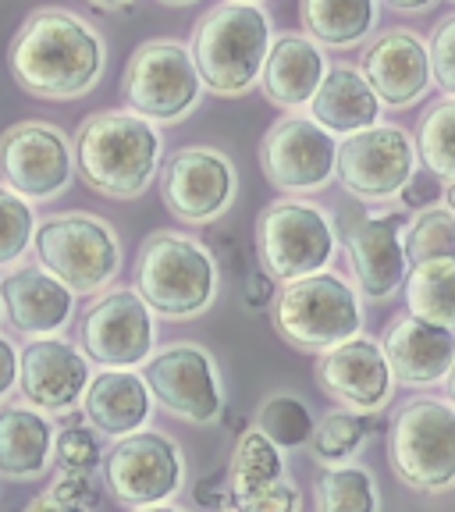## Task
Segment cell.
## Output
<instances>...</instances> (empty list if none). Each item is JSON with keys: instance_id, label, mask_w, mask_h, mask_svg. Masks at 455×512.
Returning a JSON list of instances; mask_svg holds the SVG:
<instances>
[{"instance_id": "cell-1", "label": "cell", "mask_w": 455, "mask_h": 512, "mask_svg": "<svg viewBox=\"0 0 455 512\" xmlns=\"http://www.w3.org/2000/svg\"><path fill=\"white\" fill-rule=\"evenodd\" d=\"M8 68L29 96L79 100L104 79L107 47L100 32L64 8L32 11L15 32Z\"/></svg>"}, {"instance_id": "cell-2", "label": "cell", "mask_w": 455, "mask_h": 512, "mask_svg": "<svg viewBox=\"0 0 455 512\" xmlns=\"http://www.w3.org/2000/svg\"><path fill=\"white\" fill-rule=\"evenodd\" d=\"M75 168L107 200H139L153 185L164 139L153 121L132 111H96L75 132Z\"/></svg>"}, {"instance_id": "cell-3", "label": "cell", "mask_w": 455, "mask_h": 512, "mask_svg": "<svg viewBox=\"0 0 455 512\" xmlns=\"http://www.w3.org/2000/svg\"><path fill=\"white\" fill-rule=\"evenodd\" d=\"M271 43V15L260 4L224 0L196 22L189 54L203 89L217 96H242L264 75Z\"/></svg>"}, {"instance_id": "cell-4", "label": "cell", "mask_w": 455, "mask_h": 512, "mask_svg": "<svg viewBox=\"0 0 455 512\" xmlns=\"http://www.w3.org/2000/svg\"><path fill=\"white\" fill-rule=\"evenodd\" d=\"M132 288L157 317L196 320L217 299L214 253L189 235L157 232L139 246Z\"/></svg>"}, {"instance_id": "cell-5", "label": "cell", "mask_w": 455, "mask_h": 512, "mask_svg": "<svg viewBox=\"0 0 455 512\" xmlns=\"http://www.w3.org/2000/svg\"><path fill=\"white\" fill-rule=\"evenodd\" d=\"M274 331L303 352H328L363 335V303L335 271L285 281L274 299Z\"/></svg>"}, {"instance_id": "cell-6", "label": "cell", "mask_w": 455, "mask_h": 512, "mask_svg": "<svg viewBox=\"0 0 455 512\" xmlns=\"http://www.w3.org/2000/svg\"><path fill=\"white\" fill-rule=\"evenodd\" d=\"M32 249L43 271L54 274L75 296L107 292L121 271V242L104 217L72 210L36 224Z\"/></svg>"}, {"instance_id": "cell-7", "label": "cell", "mask_w": 455, "mask_h": 512, "mask_svg": "<svg viewBox=\"0 0 455 512\" xmlns=\"http://www.w3.org/2000/svg\"><path fill=\"white\" fill-rule=\"evenodd\" d=\"M388 459L402 484L424 495L455 488V406L413 399L399 409L388 434Z\"/></svg>"}, {"instance_id": "cell-8", "label": "cell", "mask_w": 455, "mask_h": 512, "mask_svg": "<svg viewBox=\"0 0 455 512\" xmlns=\"http://www.w3.org/2000/svg\"><path fill=\"white\" fill-rule=\"evenodd\" d=\"M203 79L189 47L178 40H150L128 57L121 96L132 114L153 125H175L200 104Z\"/></svg>"}, {"instance_id": "cell-9", "label": "cell", "mask_w": 455, "mask_h": 512, "mask_svg": "<svg viewBox=\"0 0 455 512\" xmlns=\"http://www.w3.org/2000/svg\"><path fill=\"white\" fill-rule=\"evenodd\" d=\"M335 249V221L306 200H278L256 221L260 264L278 281H296L328 271Z\"/></svg>"}, {"instance_id": "cell-10", "label": "cell", "mask_w": 455, "mask_h": 512, "mask_svg": "<svg viewBox=\"0 0 455 512\" xmlns=\"http://www.w3.org/2000/svg\"><path fill=\"white\" fill-rule=\"evenodd\" d=\"M104 477L121 505H168L185 484V456L171 434L143 427L118 438L111 452H104Z\"/></svg>"}, {"instance_id": "cell-11", "label": "cell", "mask_w": 455, "mask_h": 512, "mask_svg": "<svg viewBox=\"0 0 455 512\" xmlns=\"http://www.w3.org/2000/svg\"><path fill=\"white\" fill-rule=\"evenodd\" d=\"M157 324L136 288L114 285L89 303L79 324V349L104 370L139 367L153 356Z\"/></svg>"}, {"instance_id": "cell-12", "label": "cell", "mask_w": 455, "mask_h": 512, "mask_svg": "<svg viewBox=\"0 0 455 512\" xmlns=\"http://www.w3.org/2000/svg\"><path fill=\"white\" fill-rule=\"evenodd\" d=\"M75 175L72 143L57 125L18 121L0 136V182L29 203L57 200Z\"/></svg>"}, {"instance_id": "cell-13", "label": "cell", "mask_w": 455, "mask_h": 512, "mask_svg": "<svg viewBox=\"0 0 455 512\" xmlns=\"http://www.w3.org/2000/svg\"><path fill=\"white\" fill-rule=\"evenodd\" d=\"M146 384L164 413L178 416L185 424L207 427L224 413V392L217 363L203 345L171 342L157 356L146 360Z\"/></svg>"}, {"instance_id": "cell-14", "label": "cell", "mask_w": 455, "mask_h": 512, "mask_svg": "<svg viewBox=\"0 0 455 512\" xmlns=\"http://www.w3.org/2000/svg\"><path fill=\"white\" fill-rule=\"evenodd\" d=\"M416 143L399 125H374L338 143L335 178L356 200H392L416 175Z\"/></svg>"}, {"instance_id": "cell-15", "label": "cell", "mask_w": 455, "mask_h": 512, "mask_svg": "<svg viewBox=\"0 0 455 512\" xmlns=\"http://www.w3.org/2000/svg\"><path fill=\"white\" fill-rule=\"evenodd\" d=\"M239 192V171L228 153L210 146H185L171 153L160 171V200L178 221L214 224L228 214Z\"/></svg>"}, {"instance_id": "cell-16", "label": "cell", "mask_w": 455, "mask_h": 512, "mask_svg": "<svg viewBox=\"0 0 455 512\" xmlns=\"http://www.w3.org/2000/svg\"><path fill=\"white\" fill-rule=\"evenodd\" d=\"M406 232L409 217L399 210L367 214V210H345L342 242L349 253L352 278L367 299H388L406 285Z\"/></svg>"}, {"instance_id": "cell-17", "label": "cell", "mask_w": 455, "mask_h": 512, "mask_svg": "<svg viewBox=\"0 0 455 512\" xmlns=\"http://www.w3.org/2000/svg\"><path fill=\"white\" fill-rule=\"evenodd\" d=\"M338 139L303 114L274 121L260 143V168L278 192H317L335 178Z\"/></svg>"}, {"instance_id": "cell-18", "label": "cell", "mask_w": 455, "mask_h": 512, "mask_svg": "<svg viewBox=\"0 0 455 512\" xmlns=\"http://www.w3.org/2000/svg\"><path fill=\"white\" fill-rule=\"evenodd\" d=\"M89 377L86 352L61 335L36 338L18 352V392L29 399L25 406L40 413H72L82 406Z\"/></svg>"}, {"instance_id": "cell-19", "label": "cell", "mask_w": 455, "mask_h": 512, "mask_svg": "<svg viewBox=\"0 0 455 512\" xmlns=\"http://www.w3.org/2000/svg\"><path fill=\"white\" fill-rule=\"evenodd\" d=\"M320 388L352 413H377L388 406L395 388V374L388 367L381 342L356 335L335 349L320 352L317 360Z\"/></svg>"}, {"instance_id": "cell-20", "label": "cell", "mask_w": 455, "mask_h": 512, "mask_svg": "<svg viewBox=\"0 0 455 512\" xmlns=\"http://www.w3.org/2000/svg\"><path fill=\"white\" fill-rule=\"evenodd\" d=\"M0 310L22 338H54L75 313V292L43 267H11L0 278Z\"/></svg>"}, {"instance_id": "cell-21", "label": "cell", "mask_w": 455, "mask_h": 512, "mask_svg": "<svg viewBox=\"0 0 455 512\" xmlns=\"http://www.w3.org/2000/svg\"><path fill=\"white\" fill-rule=\"evenodd\" d=\"M360 72L384 107H409L431 86L427 43L409 29H388L360 57Z\"/></svg>"}, {"instance_id": "cell-22", "label": "cell", "mask_w": 455, "mask_h": 512, "mask_svg": "<svg viewBox=\"0 0 455 512\" xmlns=\"http://www.w3.org/2000/svg\"><path fill=\"white\" fill-rule=\"evenodd\" d=\"M395 381L434 384L448 377L455 363V331L431 324L424 317H399L381 342Z\"/></svg>"}, {"instance_id": "cell-23", "label": "cell", "mask_w": 455, "mask_h": 512, "mask_svg": "<svg viewBox=\"0 0 455 512\" xmlns=\"http://www.w3.org/2000/svg\"><path fill=\"white\" fill-rule=\"evenodd\" d=\"M82 413L93 431L107 438H125L150 424L153 416V395L150 384L136 370H104L89 377V388L82 395Z\"/></svg>"}, {"instance_id": "cell-24", "label": "cell", "mask_w": 455, "mask_h": 512, "mask_svg": "<svg viewBox=\"0 0 455 512\" xmlns=\"http://www.w3.org/2000/svg\"><path fill=\"white\" fill-rule=\"evenodd\" d=\"M324 75H328V57H324L320 43H313L310 36H299V32H288L271 43L260 89L281 111H299V107H310Z\"/></svg>"}, {"instance_id": "cell-25", "label": "cell", "mask_w": 455, "mask_h": 512, "mask_svg": "<svg viewBox=\"0 0 455 512\" xmlns=\"http://www.w3.org/2000/svg\"><path fill=\"white\" fill-rule=\"evenodd\" d=\"M310 118L331 136H356L381 125V100L360 68L335 64L310 100Z\"/></svg>"}, {"instance_id": "cell-26", "label": "cell", "mask_w": 455, "mask_h": 512, "mask_svg": "<svg viewBox=\"0 0 455 512\" xmlns=\"http://www.w3.org/2000/svg\"><path fill=\"white\" fill-rule=\"evenodd\" d=\"M54 459V427L47 413L8 402L0 406V477L40 480Z\"/></svg>"}, {"instance_id": "cell-27", "label": "cell", "mask_w": 455, "mask_h": 512, "mask_svg": "<svg viewBox=\"0 0 455 512\" xmlns=\"http://www.w3.org/2000/svg\"><path fill=\"white\" fill-rule=\"evenodd\" d=\"M299 18L313 43L356 47L374 32L377 0H299Z\"/></svg>"}, {"instance_id": "cell-28", "label": "cell", "mask_w": 455, "mask_h": 512, "mask_svg": "<svg viewBox=\"0 0 455 512\" xmlns=\"http://www.w3.org/2000/svg\"><path fill=\"white\" fill-rule=\"evenodd\" d=\"M288 477L285 470V456L281 448L274 445L271 438L256 431V427H246L239 434V445L232 452V463H228V473H224V484H228V505L242 502V498L256 495V491H267L274 484Z\"/></svg>"}, {"instance_id": "cell-29", "label": "cell", "mask_w": 455, "mask_h": 512, "mask_svg": "<svg viewBox=\"0 0 455 512\" xmlns=\"http://www.w3.org/2000/svg\"><path fill=\"white\" fill-rule=\"evenodd\" d=\"M406 306L413 317L455 331V260H424L406 274Z\"/></svg>"}, {"instance_id": "cell-30", "label": "cell", "mask_w": 455, "mask_h": 512, "mask_svg": "<svg viewBox=\"0 0 455 512\" xmlns=\"http://www.w3.org/2000/svg\"><path fill=\"white\" fill-rule=\"evenodd\" d=\"M377 484L363 466H328L317 480V512H377Z\"/></svg>"}, {"instance_id": "cell-31", "label": "cell", "mask_w": 455, "mask_h": 512, "mask_svg": "<svg viewBox=\"0 0 455 512\" xmlns=\"http://www.w3.org/2000/svg\"><path fill=\"white\" fill-rule=\"evenodd\" d=\"M256 431L271 438L274 445L285 452V448H303L310 445L313 438V413L299 395H288V392H274L260 402L256 409Z\"/></svg>"}, {"instance_id": "cell-32", "label": "cell", "mask_w": 455, "mask_h": 512, "mask_svg": "<svg viewBox=\"0 0 455 512\" xmlns=\"http://www.w3.org/2000/svg\"><path fill=\"white\" fill-rule=\"evenodd\" d=\"M416 157L434 178L455 182V96L427 107L416 132Z\"/></svg>"}, {"instance_id": "cell-33", "label": "cell", "mask_w": 455, "mask_h": 512, "mask_svg": "<svg viewBox=\"0 0 455 512\" xmlns=\"http://www.w3.org/2000/svg\"><path fill=\"white\" fill-rule=\"evenodd\" d=\"M367 434H370V424L363 420V413L335 409V413H328L313 427L310 452H313V459L324 466H345L363 448Z\"/></svg>"}, {"instance_id": "cell-34", "label": "cell", "mask_w": 455, "mask_h": 512, "mask_svg": "<svg viewBox=\"0 0 455 512\" xmlns=\"http://www.w3.org/2000/svg\"><path fill=\"white\" fill-rule=\"evenodd\" d=\"M406 260H455V214L448 207H427L413 217L406 232Z\"/></svg>"}, {"instance_id": "cell-35", "label": "cell", "mask_w": 455, "mask_h": 512, "mask_svg": "<svg viewBox=\"0 0 455 512\" xmlns=\"http://www.w3.org/2000/svg\"><path fill=\"white\" fill-rule=\"evenodd\" d=\"M36 224L40 221H36L32 203L0 182V271H11L29 253Z\"/></svg>"}, {"instance_id": "cell-36", "label": "cell", "mask_w": 455, "mask_h": 512, "mask_svg": "<svg viewBox=\"0 0 455 512\" xmlns=\"http://www.w3.org/2000/svg\"><path fill=\"white\" fill-rule=\"evenodd\" d=\"M54 456L64 473H93L104 463V448L89 427H64L54 438Z\"/></svg>"}, {"instance_id": "cell-37", "label": "cell", "mask_w": 455, "mask_h": 512, "mask_svg": "<svg viewBox=\"0 0 455 512\" xmlns=\"http://www.w3.org/2000/svg\"><path fill=\"white\" fill-rule=\"evenodd\" d=\"M431 54V75L441 86V93L455 96V15L434 29V40L427 47Z\"/></svg>"}, {"instance_id": "cell-38", "label": "cell", "mask_w": 455, "mask_h": 512, "mask_svg": "<svg viewBox=\"0 0 455 512\" xmlns=\"http://www.w3.org/2000/svg\"><path fill=\"white\" fill-rule=\"evenodd\" d=\"M232 512H299V488L292 480H281L274 488L267 491H256V495L242 498V502L228 505Z\"/></svg>"}, {"instance_id": "cell-39", "label": "cell", "mask_w": 455, "mask_h": 512, "mask_svg": "<svg viewBox=\"0 0 455 512\" xmlns=\"http://www.w3.org/2000/svg\"><path fill=\"white\" fill-rule=\"evenodd\" d=\"M50 495L61 498L64 505H72V509H79V512L96 509V502H100V488L93 484V473H64L61 470V477L54 480Z\"/></svg>"}, {"instance_id": "cell-40", "label": "cell", "mask_w": 455, "mask_h": 512, "mask_svg": "<svg viewBox=\"0 0 455 512\" xmlns=\"http://www.w3.org/2000/svg\"><path fill=\"white\" fill-rule=\"evenodd\" d=\"M18 384V349L11 338L0 335V399H8Z\"/></svg>"}, {"instance_id": "cell-41", "label": "cell", "mask_w": 455, "mask_h": 512, "mask_svg": "<svg viewBox=\"0 0 455 512\" xmlns=\"http://www.w3.org/2000/svg\"><path fill=\"white\" fill-rule=\"evenodd\" d=\"M402 200H406V207H424V203H431V200H438L434 196V189L427 182H420V175H413V182L406 185V189L399 192Z\"/></svg>"}, {"instance_id": "cell-42", "label": "cell", "mask_w": 455, "mask_h": 512, "mask_svg": "<svg viewBox=\"0 0 455 512\" xmlns=\"http://www.w3.org/2000/svg\"><path fill=\"white\" fill-rule=\"evenodd\" d=\"M18 512H79V509H72V505H64L61 498H54L50 491H43V495H36L29 505H22Z\"/></svg>"}, {"instance_id": "cell-43", "label": "cell", "mask_w": 455, "mask_h": 512, "mask_svg": "<svg viewBox=\"0 0 455 512\" xmlns=\"http://www.w3.org/2000/svg\"><path fill=\"white\" fill-rule=\"evenodd\" d=\"M267 296H271V285H267V278H253L246 288V303L249 306H260L267 303Z\"/></svg>"}, {"instance_id": "cell-44", "label": "cell", "mask_w": 455, "mask_h": 512, "mask_svg": "<svg viewBox=\"0 0 455 512\" xmlns=\"http://www.w3.org/2000/svg\"><path fill=\"white\" fill-rule=\"evenodd\" d=\"M384 4L395 11H424V8H431L434 0H384Z\"/></svg>"}, {"instance_id": "cell-45", "label": "cell", "mask_w": 455, "mask_h": 512, "mask_svg": "<svg viewBox=\"0 0 455 512\" xmlns=\"http://www.w3.org/2000/svg\"><path fill=\"white\" fill-rule=\"evenodd\" d=\"M445 388H448V402L455 406V363H452V370H448V377H445Z\"/></svg>"}, {"instance_id": "cell-46", "label": "cell", "mask_w": 455, "mask_h": 512, "mask_svg": "<svg viewBox=\"0 0 455 512\" xmlns=\"http://www.w3.org/2000/svg\"><path fill=\"white\" fill-rule=\"evenodd\" d=\"M89 4H96V8H125L132 0H89Z\"/></svg>"}, {"instance_id": "cell-47", "label": "cell", "mask_w": 455, "mask_h": 512, "mask_svg": "<svg viewBox=\"0 0 455 512\" xmlns=\"http://www.w3.org/2000/svg\"><path fill=\"white\" fill-rule=\"evenodd\" d=\"M136 512H185L178 505H146V509H136Z\"/></svg>"}, {"instance_id": "cell-48", "label": "cell", "mask_w": 455, "mask_h": 512, "mask_svg": "<svg viewBox=\"0 0 455 512\" xmlns=\"http://www.w3.org/2000/svg\"><path fill=\"white\" fill-rule=\"evenodd\" d=\"M445 207L455 214V182H448V185H445Z\"/></svg>"}, {"instance_id": "cell-49", "label": "cell", "mask_w": 455, "mask_h": 512, "mask_svg": "<svg viewBox=\"0 0 455 512\" xmlns=\"http://www.w3.org/2000/svg\"><path fill=\"white\" fill-rule=\"evenodd\" d=\"M160 4H168V8H185V4H196V0H160Z\"/></svg>"}, {"instance_id": "cell-50", "label": "cell", "mask_w": 455, "mask_h": 512, "mask_svg": "<svg viewBox=\"0 0 455 512\" xmlns=\"http://www.w3.org/2000/svg\"><path fill=\"white\" fill-rule=\"evenodd\" d=\"M242 4H256V0H242Z\"/></svg>"}, {"instance_id": "cell-51", "label": "cell", "mask_w": 455, "mask_h": 512, "mask_svg": "<svg viewBox=\"0 0 455 512\" xmlns=\"http://www.w3.org/2000/svg\"><path fill=\"white\" fill-rule=\"evenodd\" d=\"M224 512H232V509H224Z\"/></svg>"}]
</instances>
